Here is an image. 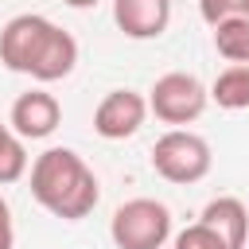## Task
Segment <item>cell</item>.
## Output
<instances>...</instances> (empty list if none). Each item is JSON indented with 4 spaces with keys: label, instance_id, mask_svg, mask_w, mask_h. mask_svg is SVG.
<instances>
[{
    "label": "cell",
    "instance_id": "ba28073f",
    "mask_svg": "<svg viewBox=\"0 0 249 249\" xmlns=\"http://www.w3.org/2000/svg\"><path fill=\"white\" fill-rule=\"evenodd\" d=\"M113 23L124 39H160L171 23V0H113Z\"/></svg>",
    "mask_w": 249,
    "mask_h": 249
},
{
    "label": "cell",
    "instance_id": "8fae6325",
    "mask_svg": "<svg viewBox=\"0 0 249 249\" xmlns=\"http://www.w3.org/2000/svg\"><path fill=\"white\" fill-rule=\"evenodd\" d=\"M214 51L226 62H249V19H218L214 23Z\"/></svg>",
    "mask_w": 249,
    "mask_h": 249
},
{
    "label": "cell",
    "instance_id": "52a82bcc",
    "mask_svg": "<svg viewBox=\"0 0 249 249\" xmlns=\"http://www.w3.org/2000/svg\"><path fill=\"white\" fill-rule=\"evenodd\" d=\"M8 124L19 140H47L58 124H62V105L54 93L47 89H27L12 101V113H8Z\"/></svg>",
    "mask_w": 249,
    "mask_h": 249
},
{
    "label": "cell",
    "instance_id": "5bb4252c",
    "mask_svg": "<svg viewBox=\"0 0 249 249\" xmlns=\"http://www.w3.org/2000/svg\"><path fill=\"white\" fill-rule=\"evenodd\" d=\"M198 16L214 27L218 19H233V16H241V19H249V0H198Z\"/></svg>",
    "mask_w": 249,
    "mask_h": 249
},
{
    "label": "cell",
    "instance_id": "6da1fadb",
    "mask_svg": "<svg viewBox=\"0 0 249 249\" xmlns=\"http://www.w3.org/2000/svg\"><path fill=\"white\" fill-rule=\"evenodd\" d=\"M0 62L35 82H62L78 66V39L47 16H12L0 31Z\"/></svg>",
    "mask_w": 249,
    "mask_h": 249
},
{
    "label": "cell",
    "instance_id": "7a4b0ae2",
    "mask_svg": "<svg viewBox=\"0 0 249 249\" xmlns=\"http://www.w3.org/2000/svg\"><path fill=\"white\" fill-rule=\"evenodd\" d=\"M31 198L62 222H82L93 214L101 187L93 167L74 148H47L31 163Z\"/></svg>",
    "mask_w": 249,
    "mask_h": 249
},
{
    "label": "cell",
    "instance_id": "3957f363",
    "mask_svg": "<svg viewBox=\"0 0 249 249\" xmlns=\"http://www.w3.org/2000/svg\"><path fill=\"white\" fill-rule=\"evenodd\" d=\"M210 167H214V152H210L206 136H198L191 128H167L152 144V171L175 187H191V183L206 179Z\"/></svg>",
    "mask_w": 249,
    "mask_h": 249
},
{
    "label": "cell",
    "instance_id": "2e32d148",
    "mask_svg": "<svg viewBox=\"0 0 249 249\" xmlns=\"http://www.w3.org/2000/svg\"><path fill=\"white\" fill-rule=\"evenodd\" d=\"M62 4H66V8H97L101 0H62Z\"/></svg>",
    "mask_w": 249,
    "mask_h": 249
},
{
    "label": "cell",
    "instance_id": "277c9868",
    "mask_svg": "<svg viewBox=\"0 0 249 249\" xmlns=\"http://www.w3.org/2000/svg\"><path fill=\"white\" fill-rule=\"evenodd\" d=\"M109 237L117 249H163L171 237V210L160 198H128L113 210Z\"/></svg>",
    "mask_w": 249,
    "mask_h": 249
},
{
    "label": "cell",
    "instance_id": "9c48e42d",
    "mask_svg": "<svg viewBox=\"0 0 249 249\" xmlns=\"http://www.w3.org/2000/svg\"><path fill=\"white\" fill-rule=\"evenodd\" d=\"M198 222H206L230 249H245V241H249V210H245V202L233 198V195L210 198V202L202 206V218H198Z\"/></svg>",
    "mask_w": 249,
    "mask_h": 249
},
{
    "label": "cell",
    "instance_id": "7c38bea8",
    "mask_svg": "<svg viewBox=\"0 0 249 249\" xmlns=\"http://www.w3.org/2000/svg\"><path fill=\"white\" fill-rule=\"evenodd\" d=\"M23 175H27V148H23V140L12 132V124L0 121V187L19 183Z\"/></svg>",
    "mask_w": 249,
    "mask_h": 249
},
{
    "label": "cell",
    "instance_id": "30bf717a",
    "mask_svg": "<svg viewBox=\"0 0 249 249\" xmlns=\"http://www.w3.org/2000/svg\"><path fill=\"white\" fill-rule=\"evenodd\" d=\"M210 101L218 105V109H230V113H237V109H249V62H230L214 82H210Z\"/></svg>",
    "mask_w": 249,
    "mask_h": 249
},
{
    "label": "cell",
    "instance_id": "5b68a950",
    "mask_svg": "<svg viewBox=\"0 0 249 249\" xmlns=\"http://www.w3.org/2000/svg\"><path fill=\"white\" fill-rule=\"evenodd\" d=\"M206 101H210L206 86L187 70H167L148 89V113H156V121H163L171 128H183L191 121H198L206 113Z\"/></svg>",
    "mask_w": 249,
    "mask_h": 249
},
{
    "label": "cell",
    "instance_id": "8992f818",
    "mask_svg": "<svg viewBox=\"0 0 249 249\" xmlns=\"http://www.w3.org/2000/svg\"><path fill=\"white\" fill-rule=\"evenodd\" d=\"M148 121V97L136 89H109L93 109V132L101 140H128Z\"/></svg>",
    "mask_w": 249,
    "mask_h": 249
},
{
    "label": "cell",
    "instance_id": "9a60e30c",
    "mask_svg": "<svg viewBox=\"0 0 249 249\" xmlns=\"http://www.w3.org/2000/svg\"><path fill=\"white\" fill-rule=\"evenodd\" d=\"M0 249H16V226H12V206L0 195Z\"/></svg>",
    "mask_w": 249,
    "mask_h": 249
},
{
    "label": "cell",
    "instance_id": "4fadbf2b",
    "mask_svg": "<svg viewBox=\"0 0 249 249\" xmlns=\"http://www.w3.org/2000/svg\"><path fill=\"white\" fill-rule=\"evenodd\" d=\"M171 249H230L206 222H191L187 230H179L175 233V241H171Z\"/></svg>",
    "mask_w": 249,
    "mask_h": 249
}]
</instances>
